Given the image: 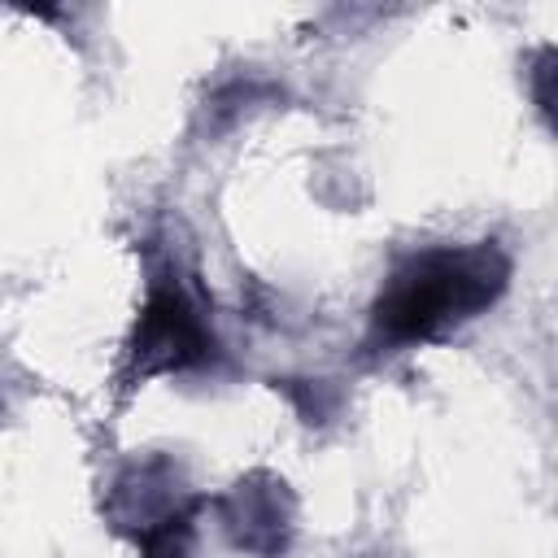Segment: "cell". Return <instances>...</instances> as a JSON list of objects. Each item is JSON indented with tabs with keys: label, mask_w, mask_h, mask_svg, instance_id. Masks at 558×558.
<instances>
[{
	"label": "cell",
	"mask_w": 558,
	"mask_h": 558,
	"mask_svg": "<svg viewBox=\"0 0 558 558\" xmlns=\"http://www.w3.org/2000/svg\"><path fill=\"white\" fill-rule=\"evenodd\" d=\"M510 283V257L484 240L466 248H427L392 270L375 310V344H418L436 340L471 318H480Z\"/></svg>",
	"instance_id": "obj_1"
},
{
	"label": "cell",
	"mask_w": 558,
	"mask_h": 558,
	"mask_svg": "<svg viewBox=\"0 0 558 558\" xmlns=\"http://www.w3.org/2000/svg\"><path fill=\"white\" fill-rule=\"evenodd\" d=\"M209 357H214V331L205 314L183 292V283L157 279L131 336V375L153 379L170 371H192Z\"/></svg>",
	"instance_id": "obj_2"
},
{
	"label": "cell",
	"mask_w": 558,
	"mask_h": 558,
	"mask_svg": "<svg viewBox=\"0 0 558 558\" xmlns=\"http://www.w3.org/2000/svg\"><path fill=\"white\" fill-rule=\"evenodd\" d=\"M222 523L240 549L275 558L292 532V497H288L283 480H270V475L240 480L222 497Z\"/></svg>",
	"instance_id": "obj_3"
},
{
	"label": "cell",
	"mask_w": 558,
	"mask_h": 558,
	"mask_svg": "<svg viewBox=\"0 0 558 558\" xmlns=\"http://www.w3.org/2000/svg\"><path fill=\"white\" fill-rule=\"evenodd\" d=\"M554 48H545L541 57H536V65H532V92H536V105H541V113H549L554 109Z\"/></svg>",
	"instance_id": "obj_4"
}]
</instances>
